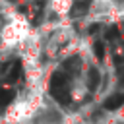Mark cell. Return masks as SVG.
Masks as SVG:
<instances>
[{"label":"cell","instance_id":"obj_1","mask_svg":"<svg viewBox=\"0 0 124 124\" xmlns=\"http://www.w3.org/2000/svg\"><path fill=\"white\" fill-rule=\"evenodd\" d=\"M89 6H91V0H78V2H74L72 10H70V16L72 17H81V16L87 14Z\"/></svg>","mask_w":124,"mask_h":124},{"label":"cell","instance_id":"obj_2","mask_svg":"<svg viewBox=\"0 0 124 124\" xmlns=\"http://www.w3.org/2000/svg\"><path fill=\"white\" fill-rule=\"evenodd\" d=\"M68 85V74L66 72H54L50 78V89H60Z\"/></svg>","mask_w":124,"mask_h":124},{"label":"cell","instance_id":"obj_3","mask_svg":"<svg viewBox=\"0 0 124 124\" xmlns=\"http://www.w3.org/2000/svg\"><path fill=\"white\" fill-rule=\"evenodd\" d=\"M122 103H124V95L122 93H114V95L105 99V108L107 110H116V108L122 107Z\"/></svg>","mask_w":124,"mask_h":124},{"label":"cell","instance_id":"obj_4","mask_svg":"<svg viewBox=\"0 0 124 124\" xmlns=\"http://www.w3.org/2000/svg\"><path fill=\"white\" fill-rule=\"evenodd\" d=\"M99 81H101V74H99V70L91 68V70H89V78H87V87H89L91 91H95V89L99 87Z\"/></svg>","mask_w":124,"mask_h":124},{"label":"cell","instance_id":"obj_5","mask_svg":"<svg viewBox=\"0 0 124 124\" xmlns=\"http://www.w3.org/2000/svg\"><path fill=\"white\" fill-rule=\"evenodd\" d=\"M52 97L60 103V105H68L70 103V93L66 87H60V89H52Z\"/></svg>","mask_w":124,"mask_h":124},{"label":"cell","instance_id":"obj_6","mask_svg":"<svg viewBox=\"0 0 124 124\" xmlns=\"http://www.w3.org/2000/svg\"><path fill=\"white\" fill-rule=\"evenodd\" d=\"M12 99H14V91H12V89H4V87H0V114H2L4 107H6Z\"/></svg>","mask_w":124,"mask_h":124},{"label":"cell","instance_id":"obj_7","mask_svg":"<svg viewBox=\"0 0 124 124\" xmlns=\"http://www.w3.org/2000/svg\"><path fill=\"white\" fill-rule=\"evenodd\" d=\"M19 76H21V64H19V62H16V64L12 66V70L8 72V78H6V79H8L10 83H14V81H17V79H19Z\"/></svg>","mask_w":124,"mask_h":124},{"label":"cell","instance_id":"obj_8","mask_svg":"<svg viewBox=\"0 0 124 124\" xmlns=\"http://www.w3.org/2000/svg\"><path fill=\"white\" fill-rule=\"evenodd\" d=\"M64 70H66V72H72V74L78 72V70H79V58H78V56L68 58V60L64 62Z\"/></svg>","mask_w":124,"mask_h":124},{"label":"cell","instance_id":"obj_9","mask_svg":"<svg viewBox=\"0 0 124 124\" xmlns=\"http://www.w3.org/2000/svg\"><path fill=\"white\" fill-rule=\"evenodd\" d=\"M93 50H95L97 60H103V58H105V45H103L101 41H97V43L93 45Z\"/></svg>","mask_w":124,"mask_h":124},{"label":"cell","instance_id":"obj_10","mask_svg":"<svg viewBox=\"0 0 124 124\" xmlns=\"http://www.w3.org/2000/svg\"><path fill=\"white\" fill-rule=\"evenodd\" d=\"M118 37H120V29H118L116 25H110L108 31H107V39H108V41H116Z\"/></svg>","mask_w":124,"mask_h":124},{"label":"cell","instance_id":"obj_11","mask_svg":"<svg viewBox=\"0 0 124 124\" xmlns=\"http://www.w3.org/2000/svg\"><path fill=\"white\" fill-rule=\"evenodd\" d=\"M99 31V23H93L91 27H89V33H97Z\"/></svg>","mask_w":124,"mask_h":124},{"label":"cell","instance_id":"obj_12","mask_svg":"<svg viewBox=\"0 0 124 124\" xmlns=\"http://www.w3.org/2000/svg\"><path fill=\"white\" fill-rule=\"evenodd\" d=\"M12 2H16V0H12Z\"/></svg>","mask_w":124,"mask_h":124}]
</instances>
